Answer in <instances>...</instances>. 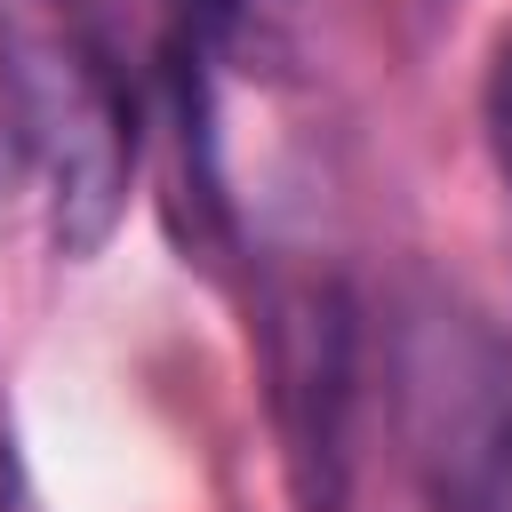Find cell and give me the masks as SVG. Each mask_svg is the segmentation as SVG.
<instances>
[{
    "label": "cell",
    "instance_id": "4",
    "mask_svg": "<svg viewBox=\"0 0 512 512\" xmlns=\"http://www.w3.org/2000/svg\"><path fill=\"white\" fill-rule=\"evenodd\" d=\"M480 136H488L496 176L512 184V40L496 48V64H488V80H480Z\"/></svg>",
    "mask_w": 512,
    "mask_h": 512
},
{
    "label": "cell",
    "instance_id": "1",
    "mask_svg": "<svg viewBox=\"0 0 512 512\" xmlns=\"http://www.w3.org/2000/svg\"><path fill=\"white\" fill-rule=\"evenodd\" d=\"M0 112L16 160L48 184L64 256L112 240L128 176L152 144L144 32L120 0H0Z\"/></svg>",
    "mask_w": 512,
    "mask_h": 512
},
{
    "label": "cell",
    "instance_id": "3",
    "mask_svg": "<svg viewBox=\"0 0 512 512\" xmlns=\"http://www.w3.org/2000/svg\"><path fill=\"white\" fill-rule=\"evenodd\" d=\"M432 400H440V424L424 448L432 512H512V400L496 392V360L488 376L448 368Z\"/></svg>",
    "mask_w": 512,
    "mask_h": 512
},
{
    "label": "cell",
    "instance_id": "2",
    "mask_svg": "<svg viewBox=\"0 0 512 512\" xmlns=\"http://www.w3.org/2000/svg\"><path fill=\"white\" fill-rule=\"evenodd\" d=\"M256 352L296 512H344L352 496V408H360V296L344 272H264Z\"/></svg>",
    "mask_w": 512,
    "mask_h": 512
},
{
    "label": "cell",
    "instance_id": "5",
    "mask_svg": "<svg viewBox=\"0 0 512 512\" xmlns=\"http://www.w3.org/2000/svg\"><path fill=\"white\" fill-rule=\"evenodd\" d=\"M0 512H16V504H8V496H0Z\"/></svg>",
    "mask_w": 512,
    "mask_h": 512
}]
</instances>
